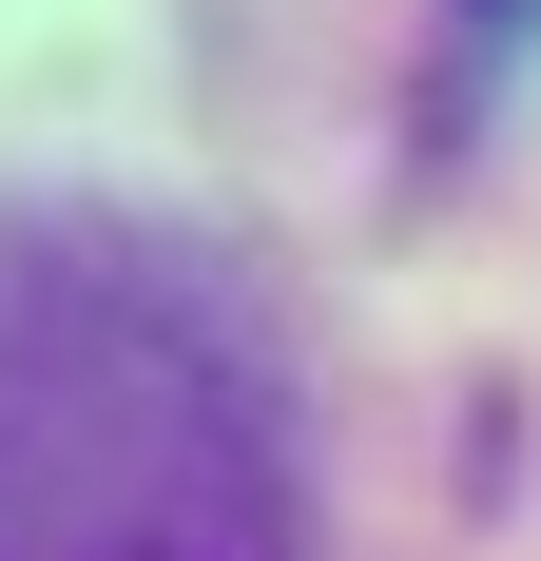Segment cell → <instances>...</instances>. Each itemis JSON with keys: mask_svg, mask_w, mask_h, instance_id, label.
Instances as JSON below:
<instances>
[{"mask_svg": "<svg viewBox=\"0 0 541 561\" xmlns=\"http://www.w3.org/2000/svg\"><path fill=\"white\" fill-rule=\"evenodd\" d=\"M252 272L136 214L0 232V561H310Z\"/></svg>", "mask_w": 541, "mask_h": 561, "instance_id": "cell-1", "label": "cell"}]
</instances>
